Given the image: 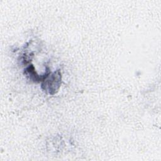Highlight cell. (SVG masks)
<instances>
[{"label":"cell","mask_w":161,"mask_h":161,"mask_svg":"<svg viewBox=\"0 0 161 161\" xmlns=\"http://www.w3.org/2000/svg\"><path fill=\"white\" fill-rule=\"evenodd\" d=\"M28 72H29V73H31V72H33V70H31V69H30V70H28ZM33 73H34V74L35 73V71H34V72H33ZM31 75L33 76L34 77H35V76H36L37 78H38V77H38V76H37V75H33L32 73L31 74Z\"/></svg>","instance_id":"7a4b0ae2"},{"label":"cell","mask_w":161,"mask_h":161,"mask_svg":"<svg viewBox=\"0 0 161 161\" xmlns=\"http://www.w3.org/2000/svg\"><path fill=\"white\" fill-rule=\"evenodd\" d=\"M47 79L44 80L42 84V87H45V90L48 91L50 94H54L59 88L61 83V75L59 71L54 72L48 77L46 76Z\"/></svg>","instance_id":"6da1fadb"}]
</instances>
